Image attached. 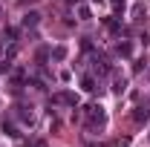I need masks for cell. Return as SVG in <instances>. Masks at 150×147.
Here are the masks:
<instances>
[{
  "label": "cell",
  "mask_w": 150,
  "mask_h": 147,
  "mask_svg": "<svg viewBox=\"0 0 150 147\" xmlns=\"http://www.w3.org/2000/svg\"><path fill=\"white\" fill-rule=\"evenodd\" d=\"M52 101L55 104H67V107H78V95L75 92H55Z\"/></svg>",
  "instance_id": "cell-6"
},
{
  "label": "cell",
  "mask_w": 150,
  "mask_h": 147,
  "mask_svg": "<svg viewBox=\"0 0 150 147\" xmlns=\"http://www.w3.org/2000/svg\"><path fill=\"white\" fill-rule=\"evenodd\" d=\"M78 18H81V20H90V18H93V15H90V9H87L84 3H78Z\"/></svg>",
  "instance_id": "cell-12"
},
{
  "label": "cell",
  "mask_w": 150,
  "mask_h": 147,
  "mask_svg": "<svg viewBox=\"0 0 150 147\" xmlns=\"http://www.w3.org/2000/svg\"><path fill=\"white\" fill-rule=\"evenodd\" d=\"M112 147H130V139H118V141H115Z\"/></svg>",
  "instance_id": "cell-17"
},
{
  "label": "cell",
  "mask_w": 150,
  "mask_h": 147,
  "mask_svg": "<svg viewBox=\"0 0 150 147\" xmlns=\"http://www.w3.org/2000/svg\"><path fill=\"white\" fill-rule=\"evenodd\" d=\"M52 58H55V61H64V58H67V49H64V46H55V49H52Z\"/></svg>",
  "instance_id": "cell-13"
},
{
  "label": "cell",
  "mask_w": 150,
  "mask_h": 147,
  "mask_svg": "<svg viewBox=\"0 0 150 147\" xmlns=\"http://www.w3.org/2000/svg\"><path fill=\"white\" fill-rule=\"evenodd\" d=\"M127 90V78H124V75H112V92H115V95H121V92Z\"/></svg>",
  "instance_id": "cell-8"
},
{
  "label": "cell",
  "mask_w": 150,
  "mask_h": 147,
  "mask_svg": "<svg viewBox=\"0 0 150 147\" xmlns=\"http://www.w3.org/2000/svg\"><path fill=\"white\" fill-rule=\"evenodd\" d=\"M0 52H3V43H0Z\"/></svg>",
  "instance_id": "cell-21"
},
{
  "label": "cell",
  "mask_w": 150,
  "mask_h": 147,
  "mask_svg": "<svg viewBox=\"0 0 150 147\" xmlns=\"http://www.w3.org/2000/svg\"><path fill=\"white\" fill-rule=\"evenodd\" d=\"M90 147H104V144H95V141H90Z\"/></svg>",
  "instance_id": "cell-19"
},
{
  "label": "cell",
  "mask_w": 150,
  "mask_h": 147,
  "mask_svg": "<svg viewBox=\"0 0 150 147\" xmlns=\"http://www.w3.org/2000/svg\"><path fill=\"white\" fill-rule=\"evenodd\" d=\"M115 52H118L121 58H130V55H133V43H130V40H124V43H118V46H115Z\"/></svg>",
  "instance_id": "cell-10"
},
{
  "label": "cell",
  "mask_w": 150,
  "mask_h": 147,
  "mask_svg": "<svg viewBox=\"0 0 150 147\" xmlns=\"http://www.w3.org/2000/svg\"><path fill=\"white\" fill-rule=\"evenodd\" d=\"M112 6H115V12H121V9H124V0H110Z\"/></svg>",
  "instance_id": "cell-18"
},
{
  "label": "cell",
  "mask_w": 150,
  "mask_h": 147,
  "mask_svg": "<svg viewBox=\"0 0 150 147\" xmlns=\"http://www.w3.org/2000/svg\"><path fill=\"white\" fill-rule=\"evenodd\" d=\"M0 127H3V133L6 136H12V139H18L20 133H18V124H15V118H3L0 121Z\"/></svg>",
  "instance_id": "cell-7"
},
{
  "label": "cell",
  "mask_w": 150,
  "mask_h": 147,
  "mask_svg": "<svg viewBox=\"0 0 150 147\" xmlns=\"http://www.w3.org/2000/svg\"><path fill=\"white\" fill-rule=\"evenodd\" d=\"M69 3H81V0H69Z\"/></svg>",
  "instance_id": "cell-20"
},
{
  "label": "cell",
  "mask_w": 150,
  "mask_h": 147,
  "mask_svg": "<svg viewBox=\"0 0 150 147\" xmlns=\"http://www.w3.org/2000/svg\"><path fill=\"white\" fill-rule=\"evenodd\" d=\"M133 118H136V124H147V121H150V98H147V101H142V104L136 107Z\"/></svg>",
  "instance_id": "cell-3"
},
{
  "label": "cell",
  "mask_w": 150,
  "mask_h": 147,
  "mask_svg": "<svg viewBox=\"0 0 150 147\" xmlns=\"http://www.w3.org/2000/svg\"><path fill=\"white\" fill-rule=\"evenodd\" d=\"M142 69H147V61H144V58H139V61L133 64V72H142Z\"/></svg>",
  "instance_id": "cell-14"
},
{
  "label": "cell",
  "mask_w": 150,
  "mask_h": 147,
  "mask_svg": "<svg viewBox=\"0 0 150 147\" xmlns=\"http://www.w3.org/2000/svg\"><path fill=\"white\" fill-rule=\"evenodd\" d=\"M26 147H49V144H46L43 139H32V141H29V144H26Z\"/></svg>",
  "instance_id": "cell-16"
},
{
  "label": "cell",
  "mask_w": 150,
  "mask_h": 147,
  "mask_svg": "<svg viewBox=\"0 0 150 147\" xmlns=\"http://www.w3.org/2000/svg\"><path fill=\"white\" fill-rule=\"evenodd\" d=\"M144 18V6H142V3H139V6H136V9H133V20H142Z\"/></svg>",
  "instance_id": "cell-15"
},
{
  "label": "cell",
  "mask_w": 150,
  "mask_h": 147,
  "mask_svg": "<svg viewBox=\"0 0 150 147\" xmlns=\"http://www.w3.org/2000/svg\"><path fill=\"white\" fill-rule=\"evenodd\" d=\"M38 23H40V15H38V12H29V15H23V26H26V29H35Z\"/></svg>",
  "instance_id": "cell-9"
},
{
  "label": "cell",
  "mask_w": 150,
  "mask_h": 147,
  "mask_svg": "<svg viewBox=\"0 0 150 147\" xmlns=\"http://www.w3.org/2000/svg\"><path fill=\"white\" fill-rule=\"evenodd\" d=\"M15 115H18L23 124H32L35 121V112H32V104H18L15 107Z\"/></svg>",
  "instance_id": "cell-4"
},
{
  "label": "cell",
  "mask_w": 150,
  "mask_h": 147,
  "mask_svg": "<svg viewBox=\"0 0 150 147\" xmlns=\"http://www.w3.org/2000/svg\"><path fill=\"white\" fill-rule=\"evenodd\" d=\"M90 64H93V72L98 75V78H104V75H110V64H107V58H101V55H93L90 58Z\"/></svg>",
  "instance_id": "cell-2"
},
{
  "label": "cell",
  "mask_w": 150,
  "mask_h": 147,
  "mask_svg": "<svg viewBox=\"0 0 150 147\" xmlns=\"http://www.w3.org/2000/svg\"><path fill=\"white\" fill-rule=\"evenodd\" d=\"M93 3H101V0H93Z\"/></svg>",
  "instance_id": "cell-22"
},
{
  "label": "cell",
  "mask_w": 150,
  "mask_h": 147,
  "mask_svg": "<svg viewBox=\"0 0 150 147\" xmlns=\"http://www.w3.org/2000/svg\"><path fill=\"white\" fill-rule=\"evenodd\" d=\"M84 115H87V124H84V127L90 130V133H101V130H104V124H107V112H104L101 104H90V107L84 110Z\"/></svg>",
  "instance_id": "cell-1"
},
{
  "label": "cell",
  "mask_w": 150,
  "mask_h": 147,
  "mask_svg": "<svg viewBox=\"0 0 150 147\" xmlns=\"http://www.w3.org/2000/svg\"><path fill=\"white\" fill-rule=\"evenodd\" d=\"M3 40H6V43H15V40H18V29L6 26V29H3Z\"/></svg>",
  "instance_id": "cell-11"
},
{
  "label": "cell",
  "mask_w": 150,
  "mask_h": 147,
  "mask_svg": "<svg viewBox=\"0 0 150 147\" xmlns=\"http://www.w3.org/2000/svg\"><path fill=\"white\" fill-rule=\"evenodd\" d=\"M81 87H84V90L87 92H98V95H101V84H98V75H81Z\"/></svg>",
  "instance_id": "cell-5"
}]
</instances>
